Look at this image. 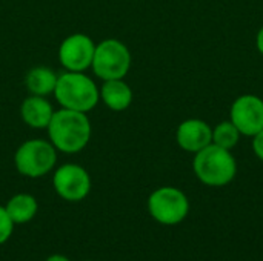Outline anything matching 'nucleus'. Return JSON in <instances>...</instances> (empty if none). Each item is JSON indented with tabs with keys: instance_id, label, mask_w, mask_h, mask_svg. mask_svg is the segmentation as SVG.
I'll return each mask as SVG.
<instances>
[{
	"instance_id": "obj_16",
	"label": "nucleus",
	"mask_w": 263,
	"mask_h": 261,
	"mask_svg": "<svg viewBox=\"0 0 263 261\" xmlns=\"http://www.w3.org/2000/svg\"><path fill=\"white\" fill-rule=\"evenodd\" d=\"M12 220L9 218L5 208L0 206V245H3L12 234Z\"/></svg>"
},
{
	"instance_id": "obj_4",
	"label": "nucleus",
	"mask_w": 263,
	"mask_h": 261,
	"mask_svg": "<svg viewBox=\"0 0 263 261\" xmlns=\"http://www.w3.org/2000/svg\"><path fill=\"white\" fill-rule=\"evenodd\" d=\"M131 66V54L128 48L116 40L106 38L96 46L92 57V71L102 80L123 78Z\"/></svg>"
},
{
	"instance_id": "obj_6",
	"label": "nucleus",
	"mask_w": 263,
	"mask_h": 261,
	"mask_svg": "<svg viewBox=\"0 0 263 261\" xmlns=\"http://www.w3.org/2000/svg\"><path fill=\"white\" fill-rule=\"evenodd\" d=\"M148 209L156 222L171 226L185 220L190 203L182 191L176 188H160L151 194Z\"/></svg>"
},
{
	"instance_id": "obj_3",
	"label": "nucleus",
	"mask_w": 263,
	"mask_h": 261,
	"mask_svg": "<svg viewBox=\"0 0 263 261\" xmlns=\"http://www.w3.org/2000/svg\"><path fill=\"white\" fill-rule=\"evenodd\" d=\"M236 160L228 149L208 145L197 152L194 171L199 180L208 186H225L236 175Z\"/></svg>"
},
{
	"instance_id": "obj_10",
	"label": "nucleus",
	"mask_w": 263,
	"mask_h": 261,
	"mask_svg": "<svg viewBox=\"0 0 263 261\" xmlns=\"http://www.w3.org/2000/svg\"><path fill=\"white\" fill-rule=\"evenodd\" d=\"M177 142L188 152H199L213 142V131L202 120H186L177 129Z\"/></svg>"
},
{
	"instance_id": "obj_5",
	"label": "nucleus",
	"mask_w": 263,
	"mask_h": 261,
	"mask_svg": "<svg viewBox=\"0 0 263 261\" xmlns=\"http://www.w3.org/2000/svg\"><path fill=\"white\" fill-rule=\"evenodd\" d=\"M57 160L55 148L45 140H28L15 152L14 162L17 171L31 178L43 177L48 174Z\"/></svg>"
},
{
	"instance_id": "obj_12",
	"label": "nucleus",
	"mask_w": 263,
	"mask_h": 261,
	"mask_svg": "<svg viewBox=\"0 0 263 261\" xmlns=\"http://www.w3.org/2000/svg\"><path fill=\"white\" fill-rule=\"evenodd\" d=\"M100 98L112 111H123L133 102V91L123 78L106 80L100 89Z\"/></svg>"
},
{
	"instance_id": "obj_13",
	"label": "nucleus",
	"mask_w": 263,
	"mask_h": 261,
	"mask_svg": "<svg viewBox=\"0 0 263 261\" xmlns=\"http://www.w3.org/2000/svg\"><path fill=\"white\" fill-rule=\"evenodd\" d=\"M57 78L59 75L46 68V66H37L32 68L25 78L26 88L32 95H39V97H45L48 94H54L55 85H57Z\"/></svg>"
},
{
	"instance_id": "obj_18",
	"label": "nucleus",
	"mask_w": 263,
	"mask_h": 261,
	"mask_svg": "<svg viewBox=\"0 0 263 261\" xmlns=\"http://www.w3.org/2000/svg\"><path fill=\"white\" fill-rule=\"evenodd\" d=\"M257 48H259V51L263 54V28L260 29L259 35H257Z\"/></svg>"
},
{
	"instance_id": "obj_1",
	"label": "nucleus",
	"mask_w": 263,
	"mask_h": 261,
	"mask_svg": "<svg viewBox=\"0 0 263 261\" xmlns=\"http://www.w3.org/2000/svg\"><path fill=\"white\" fill-rule=\"evenodd\" d=\"M48 134L52 146L66 154L82 151L91 138V123L85 112L65 109L52 114L48 125Z\"/></svg>"
},
{
	"instance_id": "obj_2",
	"label": "nucleus",
	"mask_w": 263,
	"mask_h": 261,
	"mask_svg": "<svg viewBox=\"0 0 263 261\" xmlns=\"http://www.w3.org/2000/svg\"><path fill=\"white\" fill-rule=\"evenodd\" d=\"M55 100L65 109L88 112L99 103V88L83 72L66 71L57 78L54 89Z\"/></svg>"
},
{
	"instance_id": "obj_8",
	"label": "nucleus",
	"mask_w": 263,
	"mask_h": 261,
	"mask_svg": "<svg viewBox=\"0 0 263 261\" xmlns=\"http://www.w3.org/2000/svg\"><path fill=\"white\" fill-rule=\"evenodd\" d=\"M55 192L68 202L83 200L91 189V178L88 172L79 165H63L52 178Z\"/></svg>"
},
{
	"instance_id": "obj_7",
	"label": "nucleus",
	"mask_w": 263,
	"mask_h": 261,
	"mask_svg": "<svg viewBox=\"0 0 263 261\" xmlns=\"http://www.w3.org/2000/svg\"><path fill=\"white\" fill-rule=\"evenodd\" d=\"M96 45L85 34H72L66 37L59 48V60L66 71L83 72L92 65Z\"/></svg>"
},
{
	"instance_id": "obj_14",
	"label": "nucleus",
	"mask_w": 263,
	"mask_h": 261,
	"mask_svg": "<svg viewBox=\"0 0 263 261\" xmlns=\"http://www.w3.org/2000/svg\"><path fill=\"white\" fill-rule=\"evenodd\" d=\"M5 209L12 223H26L37 214V202L29 194H17L8 202Z\"/></svg>"
},
{
	"instance_id": "obj_15",
	"label": "nucleus",
	"mask_w": 263,
	"mask_h": 261,
	"mask_svg": "<svg viewBox=\"0 0 263 261\" xmlns=\"http://www.w3.org/2000/svg\"><path fill=\"white\" fill-rule=\"evenodd\" d=\"M239 134L240 132L234 126L233 122L231 123L223 122L213 131V142H214V145H217L223 149H231L239 142Z\"/></svg>"
},
{
	"instance_id": "obj_17",
	"label": "nucleus",
	"mask_w": 263,
	"mask_h": 261,
	"mask_svg": "<svg viewBox=\"0 0 263 261\" xmlns=\"http://www.w3.org/2000/svg\"><path fill=\"white\" fill-rule=\"evenodd\" d=\"M253 148H254L256 155H257L260 160H263V129L259 132V134H256V135H254Z\"/></svg>"
},
{
	"instance_id": "obj_11",
	"label": "nucleus",
	"mask_w": 263,
	"mask_h": 261,
	"mask_svg": "<svg viewBox=\"0 0 263 261\" xmlns=\"http://www.w3.org/2000/svg\"><path fill=\"white\" fill-rule=\"evenodd\" d=\"M52 106L45 97L31 95L28 97L22 106H20V115L23 122L34 128V129H45L48 128L51 118H52Z\"/></svg>"
},
{
	"instance_id": "obj_19",
	"label": "nucleus",
	"mask_w": 263,
	"mask_h": 261,
	"mask_svg": "<svg viewBox=\"0 0 263 261\" xmlns=\"http://www.w3.org/2000/svg\"><path fill=\"white\" fill-rule=\"evenodd\" d=\"M46 261H69L66 257H63V255H52V257H49Z\"/></svg>"
},
{
	"instance_id": "obj_9",
	"label": "nucleus",
	"mask_w": 263,
	"mask_h": 261,
	"mask_svg": "<svg viewBox=\"0 0 263 261\" xmlns=\"http://www.w3.org/2000/svg\"><path fill=\"white\" fill-rule=\"evenodd\" d=\"M231 120L240 134L254 137L263 129V100L256 95L239 97L233 105Z\"/></svg>"
}]
</instances>
